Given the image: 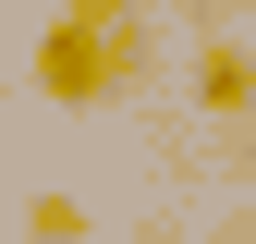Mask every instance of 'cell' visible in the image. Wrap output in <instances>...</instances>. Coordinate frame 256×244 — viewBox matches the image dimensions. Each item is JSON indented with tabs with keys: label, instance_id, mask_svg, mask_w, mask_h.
Here are the masks:
<instances>
[{
	"label": "cell",
	"instance_id": "6",
	"mask_svg": "<svg viewBox=\"0 0 256 244\" xmlns=\"http://www.w3.org/2000/svg\"><path fill=\"white\" fill-rule=\"evenodd\" d=\"M244 171H256V122H244Z\"/></svg>",
	"mask_w": 256,
	"mask_h": 244
},
{
	"label": "cell",
	"instance_id": "3",
	"mask_svg": "<svg viewBox=\"0 0 256 244\" xmlns=\"http://www.w3.org/2000/svg\"><path fill=\"white\" fill-rule=\"evenodd\" d=\"M24 244H86V208L61 196V183H49V196H24Z\"/></svg>",
	"mask_w": 256,
	"mask_h": 244
},
{
	"label": "cell",
	"instance_id": "7",
	"mask_svg": "<svg viewBox=\"0 0 256 244\" xmlns=\"http://www.w3.org/2000/svg\"><path fill=\"white\" fill-rule=\"evenodd\" d=\"M244 244H256V232H244Z\"/></svg>",
	"mask_w": 256,
	"mask_h": 244
},
{
	"label": "cell",
	"instance_id": "4",
	"mask_svg": "<svg viewBox=\"0 0 256 244\" xmlns=\"http://www.w3.org/2000/svg\"><path fill=\"white\" fill-rule=\"evenodd\" d=\"M61 12H98V24H134L146 0H61Z\"/></svg>",
	"mask_w": 256,
	"mask_h": 244
},
{
	"label": "cell",
	"instance_id": "1",
	"mask_svg": "<svg viewBox=\"0 0 256 244\" xmlns=\"http://www.w3.org/2000/svg\"><path fill=\"white\" fill-rule=\"evenodd\" d=\"M146 86V12L134 24H98V12H61L37 37V98L49 110H98V98H134Z\"/></svg>",
	"mask_w": 256,
	"mask_h": 244
},
{
	"label": "cell",
	"instance_id": "2",
	"mask_svg": "<svg viewBox=\"0 0 256 244\" xmlns=\"http://www.w3.org/2000/svg\"><path fill=\"white\" fill-rule=\"evenodd\" d=\"M183 86H196V110H208V122H256V49L232 37V24H208V37H196Z\"/></svg>",
	"mask_w": 256,
	"mask_h": 244
},
{
	"label": "cell",
	"instance_id": "5",
	"mask_svg": "<svg viewBox=\"0 0 256 244\" xmlns=\"http://www.w3.org/2000/svg\"><path fill=\"white\" fill-rule=\"evenodd\" d=\"M183 12H196V24H232V12H244V0H183Z\"/></svg>",
	"mask_w": 256,
	"mask_h": 244
}]
</instances>
